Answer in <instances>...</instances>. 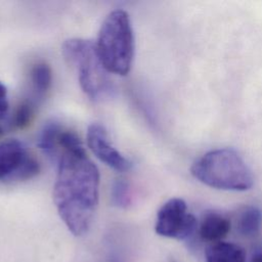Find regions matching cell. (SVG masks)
I'll use <instances>...</instances> for the list:
<instances>
[{"label": "cell", "instance_id": "5", "mask_svg": "<svg viewBox=\"0 0 262 262\" xmlns=\"http://www.w3.org/2000/svg\"><path fill=\"white\" fill-rule=\"evenodd\" d=\"M40 172L38 161L30 155L18 139L0 142V180L21 181L35 177Z\"/></svg>", "mask_w": 262, "mask_h": 262}, {"label": "cell", "instance_id": "4", "mask_svg": "<svg viewBox=\"0 0 262 262\" xmlns=\"http://www.w3.org/2000/svg\"><path fill=\"white\" fill-rule=\"evenodd\" d=\"M61 52L68 63L75 69L81 89L91 100L102 101L114 94V83L98 57L95 43L71 38L63 42Z\"/></svg>", "mask_w": 262, "mask_h": 262}, {"label": "cell", "instance_id": "10", "mask_svg": "<svg viewBox=\"0 0 262 262\" xmlns=\"http://www.w3.org/2000/svg\"><path fill=\"white\" fill-rule=\"evenodd\" d=\"M206 262H246V252L232 243H215L206 251Z\"/></svg>", "mask_w": 262, "mask_h": 262}, {"label": "cell", "instance_id": "19", "mask_svg": "<svg viewBox=\"0 0 262 262\" xmlns=\"http://www.w3.org/2000/svg\"><path fill=\"white\" fill-rule=\"evenodd\" d=\"M170 262H176V261H174V260H170Z\"/></svg>", "mask_w": 262, "mask_h": 262}, {"label": "cell", "instance_id": "11", "mask_svg": "<svg viewBox=\"0 0 262 262\" xmlns=\"http://www.w3.org/2000/svg\"><path fill=\"white\" fill-rule=\"evenodd\" d=\"M32 89L38 98H43L52 84V71L46 62H38L31 70Z\"/></svg>", "mask_w": 262, "mask_h": 262}, {"label": "cell", "instance_id": "9", "mask_svg": "<svg viewBox=\"0 0 262 262\" xmlns=\"http://www.w3.org/2000/svg\"><path fill=\"white\" fill-rule=\"evenodd\" d=\"M64 128L56 121L47 122L41 129L37 145L50 159L57 160L60 154L59 150V136Z\"/></svg>", "mask_w": 262, "mask_h": 262}, {"label": "cell", "instance_id": "1", "mask_svg": "<svg viewBox=\"0 0 262 262\" xmlns=\"http://www.w3.org/2000/svg\"><path fill=\"white\" fill-rule=\"evenodd\" d=\"M57 161L53 202L68 229L81 236L89 230L98 206L99 171L83 144L62 149Z\"/></svg>", "mask_w": 262, "mask_h": 262}, {"label": "cell", "instance_id": "15", "mask_svg": "<svg viewBox=\"0 0 262 262\" xmlns=\"http://www.w3.org/2000/svg\"><path fill=\"white\" fill-rule=\"evenodd\" d=\"M8 96L5 85L0 82V120H2L8 112Z\"/></svg>", "mask_w": 262, "mask_h": 262}, {"label": "cell", "instance_id": "17", "mask_svg": "<svg viewBox=\"0 0 262 262\" xmlns=\"http://www.w3.org/2000/svg\"><path fill=\"white\" fill-rule=\"evenodd\" d=\"M251 262H262V254H257V255H255V256L252 258Z\"/></svg>", "mask_w": 262, "mask_h": 262}, {"label": "cell", "instance_id": "18", "mask_svg": "<svg viewBox=\"0 0 262 262\" xmlns=\"http://www.w3.org/2000/svg\"><path fill=\"white\" fill-rule=\"evenodd\" d=\"M2 133V129H1V127H0V134Z\"/></svg>", "mask_w": 262, "mask_h": 262}, {"label": "cell", "instance_id": "3", "mask_svg": "<svg viewBox=\"0 0 262 262\" xmlns=\"http://www.w3.org/2000/svg\"><path fill=\"white\" fill-rule=\"evenodd\" d=\"M191 174L204 184L224 190H248L254 183L250 168L231 148L211 150L191 166Z\"/></svg>", "mask_w": 262, "mask_h": 262}, {"label": "cell", "instance_id": "12", "mask_svg": "<svg viewBox=\"0 0 262 262\" xmlns=\"http://www.w3.org/2000/svg\"><path fill=\"white\" fill-rule=\"evenodd\" d=\"M261 211L256 207H248L239 213L236 227L242 235L250 237L257 234L261 225Z\"/></svg>", "mask_w": 262, "mask_h": 262}, {"label": "cell", "instance_id": "16", "mask_svg": "<svg viewBox=\"0 0 262 262\" xmlns=\"http://www.w3.org/2000/svg\"><path fill=\"white\" fill-rule=\"evenodd\" d=\"M110 262H123L117 254H112L110 256Z\"/></svg>", "mask_w": 262, "mask_h": 262}, {"label": "cell", "instance_id": "8", "mask_svg": "<svg viewBox=\"0 0 262 262\" xmlns=\"http://www.w3.org/2000/svg\"><path fill=\"white\" fill-rule=\"evenodd\" d=\"M230 230V221L221 214L207 213L199 227L200 236L207 242L219 243Z\"/></svg>", "mask_w": 262, "mask_h": 262}, {"label": "cell", "instance_id": "2", "mask_svg": "<svg viewBox=\"0 0 262 262\" xmlns=\"http://www.w3.org/2000/svg\"><path fill=\"white\" fill-rule=\"evenodd\" d=\"M98 57L108 73L126 76L134 57V35L128 12L115 9L107 14L95 43Z\"/></svg>", "mask_w": 262, "mask_h": 262}, {"label": "cell", "instance_id": "13", "mask_svg": "<svg viewBox=\"0 0 262 262\" xmlns=\"http://www.w3.org/2000/svg\"><path fill=\"white\" fill-rule=\"evenodd\" d=\"M111 201L118 208H127L131 204L129 183L122 178L116 179L111 188Z\"/></svg>", "mask_w": 262, "mask_h": 262}, {"label": "cell", "instance_id": "14", "mask_svg": "<svg viewBox=\"0 0 262 262\" xmlns=\"http://www.w3.org/2000/svg\"><path fill=\"white\" fill-rule=\"evenodd\" d=\"M35 106L30 101H23L16 108L13 117V124L17 128H25L33 120Z\"/></svg>", "mask_w": 262, "mask_h": 262}, {"label": "cell", "instance_id": "7", "mask_svg": "<svg viewBox=\"0 0 262 262\" xmlns=\"http://www.w3.org/2000/svg\"><path fill=\"white\" fill-rule=\"evenodd\" d=\"M87 144L93 155L112 169L118 172H126L131 169L132 162L110 142L107 132L102 125L92 123L88 126Z\"/></svg>", "mask_w": 262, "mask_h": 262}, {"label": "cell", "instance_id": "6", "mask_svg": "<svg viewBox=\"0 0 262 262\" xmlns=\"http://www.w3.org/2000/svg\"><path fill=\"white\" fill-rule=\"evenodd\" d=\"M195 227L196 220L187 211V205L182 199H171L158 211L155 230L159 235L186 239L192 234Z\"/></svg>", "mask_w": 262, "mask_h": 262}]
</instances>
